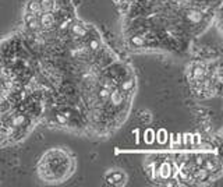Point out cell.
I'll use <instances>...</instances> for the list:
<instances>
[{
  "mask_svg": "<svg viewBox=\"0 0 223 187\" xmlns=\"http://www.w3.org/2000/svg\"><path fill=\"white\" fill-rule=\"evenodd\" d=\"M39 25L43 30H50L55 25V17L53 14H50L49 11H43V14H40L39 17Z\"/></svg>",
  "mask_w": 223,
  "mask_h": 187,
  "instance_id": "cell-1",
  "label": "cell"
},
{
  "mask_svg": "<svg viewBox=\"0 0 223 187\" xmlns=\"http://www.w3.org/2000/svg\"><path fill=\"white\" fill-rule=\"evenodd\" d=\"M24 21L25 24L31 28V30H38L40 25H39V17L36 14H32V13H27L24 16Z\"/></svg>",
  "mask_w": 223,
  "mask_h": 187,
  "instance_id": "cell-2",
  "label": "cell"
},
{
  "mask_svg": "<svg viewBox=\"0 0 223 187\" xmlns=\"http://www.w3.org/2000/svg\"><path fill=\"white\" fill-rule=\"evenodd\" d=\"M28 11L29 13H32V14H40L42 13V8H40V4L39 1H36V0H32V1H29V4H28Z\"/></svg>",
  "mask_w": 223,
  "mask_h": 187,
  "instance_id": "cell-3",
  "label": "cell"
},
{
  "mask_svg": "<svg viewBox=\"0 0 223 187\" xmlns=\"http://www.w3.org/2000/svg\"><path fill=\"white\" fill-rule=\"evenodd\" d=\"M110 101H112V103H113V105H120V103L123 102V95H121V92H119V91L112 92Z\"/></svg>",
  "mask_w": 223,
  "mask_h": 187,
  "instance_id": "cell-4",
  "label": "cell"
},
{
  "mask_svg": "<svg viewBox=\"0 0 223 187\" xmlns=\"http://www.w3.org/2000/svg\"><path fill=\"white\" fill-rule=\"evenodd\" d=\"M53 1L55 0H39L42 11H50V8L53 7Z\"/></svg>",
  "mask_w": 223,
  "mask_h": 187,
  "instance_id": "cell-5",
  "label": "cell"
},
{
  "mask_svg": "<svg viewBox=\"0 0 223 187\" xmlns=\"http://www.w3.org/2000/svg\"><path fill=\"white\" fill-rule=\"evenodd\" d=\"M123 177H124V176H123L120 172H113L112 176L107 177V180H109V183H117V182H123Z\"/></svg>",
  "mask_w": 223,
  "mask_h": 187,
  "instance_id": "cell-6",
  "label": "cell"
},
{
  "mask_svg": "<svg viewBox=\"0 0 223 187\" xmlns=\"http://www.w3.org/2000/svg\"><path fill=\"white\" fill-rule=\"evenodd\" d=\"M73 32H74L75 35H78V36H84V35L87 34V30H85L82 25L75 24V25H73Z\"/></svg>",
  "mask_w": 223,
  "mask_h": 187,
  "instance_id": "cell-7",
  "label": "cell"
},
{
  "mask_svg": "<svg viewBox=\"0 0 223 187\" xmlns=\"http://www.w3.org/2000/svg\"><path fill=\"white\" fill-rule=\"evenodd\" d=\"M187 17H188L191 21H199V18H201V14H199L198 11H188Z\"/></svg>",
  "mask_w": 223,
  "mask_h": 187,
  "instance_id": "cell-8",
  "label": "cell"
},
{
  "mask_svg": "<svg viewBox=\"0 0 223 187\" xmlns=\"http://www.w3.org/2000/svg\"><path fill=\"white\" fill-rule=\"evenodd\" d=\"M89 47L92 49V50H98L99 47H101V43H99V41L98 39H92V41H89Z\"/></svg>",
  "mask_w": 223,
  "mask_h": 187,
  "instance_id": "cell-9",
  "label": "cell"
},
{
  "mask_svg": "<svg viewBox=\"0 0 223 187\" xmlns=\"http://www.w3.org/2000/svg\"><path fill=\"white\" fill-rule=\"evenodd\" d=\"M133 84H134V82H133L131 80H130V81H127V82H126V84L123 85V89H124V91H128V89H130V88L133 87Z\"/></svg>",
  "mask_w": 223,
  "mask_h": 187,
  "instance_id": "cell-10",
  "label": "cell"
}]
</instances>
